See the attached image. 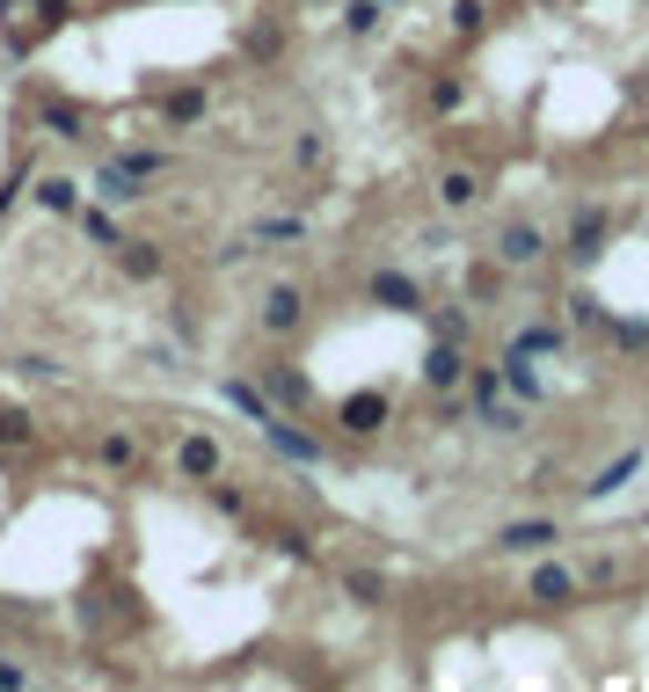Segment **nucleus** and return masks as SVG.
I'll return each instance as SVG.
<instances>
[{
	"label": "nucleus",
	"instance_id": "nucleus-5",
	"mask_svg": "<svg viewBox=\"0 0 649 692\" xmlns=\"http://www.w3.org/2000/svg\"><path fill=\"white\" fill-rule=\"evenodd\" d=\"M299 329H307V292H299L292 277H278V285L256 299V335H264V343H299Z\"/></svg>",
	"mask_w": 649,
	"mask_h": 692
},
{
	"label": "nucleus",
	"instance_id": "nucleus-17",
	"mask_svg": "<svg viewBox=\"0 0 649 692\" xmlns=\"http://www.w3.org/2000/svg\"><path fill=\"white\" fill-rule=\"evenodd\" d=\"M37 132H44V138H66V146H73V138H89V110L66 103V95H44V103H37Z\"/></svg>",
	"mask_w": 649,
	"mask_h": 692
},
{
	"label": "nucleus",
	"instance_id": "nucleus-10",
	"mask_svg": "<svg viewBox=\"0 0 649 692\" xmlns=\"http://www.w3.org/2000/svg\"><path fill=\"white\" fill-rule=\"evenodd\" d=\"M264 445L278 452V459H292V467H321V459H329V445H321V437L307 431V423H292L285 409L264 423Z\"/></svg>",
	"mask_w": 649,
	"mask_h": 692
},
{
	"label": "nucleus",
	"instance_id": "nucleus-37",
	"mask_svg": "<svg viewBox=\"0 0 649 692\" xmlns=\"http://www.w3.org/2000/svg\"><path fill=\"white\" fill-rule=\"evenodd\" d=\"M285 52V37L278 22H256V30H241V59H256V66H270V59Z\"/></svg>",
	"mask_w": 649,
	"mask_h": 692
},
{
	"label": "nucleus",
	"instance_id": "nucleus-21",
	"mask_svg": "<svg viewBox=\"0 0 649 692\" xmlns=\"http://www.w3.org/2000/svg\"><path fill=\"white\" fill-rule=\"evenodd\" d=\"M336 590H343V598H351L358 612H380L387 598H394V583H387L380 569H358V561H351V569H343V576H336Z\"/></svg>",
	"mask_w": 649,
	"mask_h": 692
},
{
	"label": "nucleus",
	"instance_id": "nucleus-28",
	"mask_svg": "<svg viewBox=\"0 0 649 692\" xmlns=\"http://www.w3.org/2000/svg\"><path fill=\"white\" fill-rule=\"evenodd\" d=\"M474 423H482V431H490V437H518V431H526V401H490V409H474Z\"/></svg>",
	"mask_w": 649,
	"mask_h": 692
},
{
	"label": "nucleus",
	"instance_id": "nucleus-36",
	"mask_svg": "<svg viewBox=\"0 0 649 692\" xmlns=\"http://www.w3.org/2000/svg\"><path fill=\"white\" fill-rule=\"evenodd\" d=\"M205 503L219 510V518H248V488H234L227 474H212V482H205Z\"/></svg>",
	"mask_w": 649,
	"mask_h": 692
},
{
	"label": "nucleus",
	"instance_id": "nucleus-22",
	"mask_svg": "<svg viewBox=\"0 0 649 692\" xmlns=\"http://www.w3.org/2000/svg\"><path fill=\"white\" fill-rule=\"evenodd\" d=\"M562 321H569V335H591V329H606V321H614V307H606L591 285H577V292L562 299Z\"/></svg>",
	"mask_w": 649,
	"mask_h": 692
},
{
	"label": "nucleus",
	"instance_id": "nucleus-14",
	"mask_svg": "<svg viewBox=\"0 0 649 692\" xmlns=\"http://www.w3.org/2000/svg\"><path fill=\"white\" fill-rule=\"evenodd\" d=\"M154 117H161V132H197V124L212 117V95L197 81H183V87H168V95L154 103Z\"/></svg>",
	"mask_w": 649,
	"mask_h": 692
},
{
	"label": "nucleus",
	"instance_id": "nucleus-2",
	"mask_svg": "<svg viewBox=\"0 0 649 692\" xmlns=\"http://www.w3.org/2000/svg\"><path fill=\"white\" fill-rule=\"evenodd\" d=\"M490 256L504 262V277H533V270H547V262H555V234H547L533 211H511V219L496 226Z\"/></svg>",
	"mask_w": 649,
	"mask_h": 692
},
{
	"label": "nucleus",
	"instance_id": "nucleus-34",
	"mask_svg": "<svg viewBox=\"0 0 649 692\" xmlns=\"http://www.w3.org/2000/svg\"><path fill=\"white\" fill-rule=\"evenodd\" d=\"M445 30H453L460 44L482 37V30H490V0H453V8H445Z\"/></svg>",
	"mask_w": 649,
	"mask_h": 692
},
{
	"label": "nucleus",
	"instance_id": "nucleus-20",
	"mask_svg": "<svg viewBox=\"0 0 649 692\" xmlns=\"http://www.w3.org/2000/svg\"><path fill=\"white\" fill-rule=\"evenodd\" d=\"M95 467H103V474H140L146 467V445L132 431H103V437H95Z\"/></svg>",
	"mask_w": 649,
	"mask_h": 692
},
{
	"label": "nucleus",
	"instance_id": "nucleus-12",
	"mask_svg": "<svg viewBox=\"0 0 649 692\" xmlns=\"http://www.w3.org/2000/svg\"><path fill=\"white\" fill-rule=\"evenodd\" d=\"M256 380H264V394L278 401L285 415H307V409H315V386H307V372H299V364L264 358V364H256Z\"/></svg>",
	"mask_w": 649,
	"mask_h": 692
},
{
	"label": "nucleus",
	"instance_id": "nucleus-33",
	"mask_svg": "<svg viewBox=\"0 0 649 692\" xmlns=\"http://www.w3.org/2000/svg\"><path fill=\"white\" fill-rule=\"evenodd\" d=\"M73 219H81V234H89L95 248H117V241H124V226L110 219V205H103V197H95V205H81Z\"/></svg>",
	"mask_w": 649,
	"mask_h": 692
},
{
	"label": "nucleus",
	"instance_id": "nucleus-6",
	"mask_svg": "<svg viewBox=\"0 0 649 692\" xmlns=\"http://www.w3.org/2000/svg\"><path fill=\"white\" fill-rule=\"evenodd\" d=\"M482 197H490V168H474V161H453V168H439V183H431V205H439L445 219H474Z\"/></svg>",
	"mask_w": 649,
	"mask_h": 692
},
{
	"label": "nucleus",
	"instance_id": "nucleus-8",
	"mask_svg": "<svg viewBox=\"0 0 649 692\" xmlns=\"http://www.w3.org/2000/svg\"><path fill=\"white\" fill-rule=\"evenodd\" d=\"M467 364H474L467 343H445V335H431V343H423V358H416L423 394H460V386H467Z\"/></svg>",
	"mask_w": 649,
	"mask_h": 692
},
{
	"label": "nucleus",
	"instance_id": "nucleus-16",
	"mask_svg": "<svg viewBox=\"0 0 649 692\" xmlns=\"http://www.w3.org/2000/svg\"><path fill=\"white\" fill-rule=\"evenodd\" d=\"M533 364H540V358H526L518 343H504V358H496V372H504V394H511V401H526V409H540V401H547V380L533 372Z\"/></svg>",
	"mask_w": 649,
	"mask_h": 692
},
{
	"label": "nucleus",
	"instance_id": "nucleus-18",
	"mask_svg": "<svg viewBox=\"0 0 649 692\" xmlns=\"http://www.w3.org/2000/svg\"><path fill=\"white\" fill-rule=\"evenodd\" d=\"M30 197H37V211H52V219H73V211H81V183H73L66 168L30 175Z\"/></svg>",
	"mask_w": 649,
	"mask_h": 692
},
{
	"label": "nucleus",
	"instance_id": "nucleus-31",
	"mask_svg": "<svg viewBox=\"0 0 649 692\" xmlns=\"http://www.w3.org/2000/svg\"><path fill=\"white\" fill-rule=\"evenodd\" d=\"M606 343H614L620 358H642L649 350V321L642 313H614V321H606Z\"/></svg>",
	"mask_w": 649,
	"mask_h": 692
},
{
	"label": "nucleus",
	"instance_id": "nucleus-7",
	"mask_svg": "<svg viewBox=\"0 0 649 692\" xmlns=\"http://www.w3.org/2000/svg\"><path fill=\"white\" fill-rule=\"evenodd\" d=\"M394 423V401L380 394V386H358V394H343L336 401V431L351 437V445H372V437Z\"/></svg>",
	"mask_w": 649,
	"mask_h": 692
},
{
	"label": "nucleus",
	"instance_id": "nucleus-26",
	"mask_svg": "<svg viewBox=\"0 0 649 692\" xmlns=\"http://www.w3.org/2000/svg\"><path fill=\"white\" fill-rule=\"evenodd\" d=\"M635 474H642V452H620L614 467H598L591 482H584V503H606V496H620V488H628Z\"/></svg>",
	"mask_w": 649,
	"mask_h": 692
},
{
	"label": "nucleus",
	"instance_id": "nucleus-27",
	"mask_svg": "<svg viewBox=\"0 0 649 692\" xmlns=\"http://www.w3.org/2000/svg\"><path fill=\"white\" fill-rule=\"evenodd\" d=\"M511 343L526 350V358H555V350L569 343V321H526V329L511 335Z\"/></svg>",
	"mask_w": 649,
	"mask_h": 692
},
{
	"label": "nucleus",
	"instance_id": "nucleus-38",
	"mask_svg": "<svg viewBox=\"0 0 649 692\" xmlns=\"http://www.w3.org/2000/svg\"><path fill=\"white\" fill-rule=\"evenodd\" d=\"M270 547H278L285 561H315V539L299 533V525H278V533H270Z\"/></svg>",
	"mask_w": 649,
	"mask_h": 692
},
{
	"label": "nucleus",
	"instance_id": "nucleus-43",
	"mask_svg": "<svg viewBox=\"0 0 649 692\" xmlns=\"http://www.w3.org/2000/svg\"><path fill=\"white\" fill-rule=\"evenodd\" d=\"M22 685H30V671H22V663H8V657H0V692H22Z\"/></svg>",
	"mask_w": 649,
	"mask_h": 692
},
{
	"label": "nucleus",
	"instance_id": "nucleus-45",
	"mask_svg": "<svg viewBox=\"0 0 649 692\" xmlns=\"http://www.w3.org/2000/svg\"><path fill=\"white\" fill-rule=\"evenodd\" d=\"M387 8H402V0H387Z\"/></svg>",
	"mask_w": 649,
	"mask_h": 692
},
{
	"label": "nucleus",
	"instance_id": "nucleus-13",
	"mask_svg": "<svg viewBox=\"0 0 649 692\" xmlns=\"http://www.w3.org/2000/svg\"><path fill=\"white\" fill-rule=\"evenodd\" d=\"M416 103H423V117H439V124H445V117H460V110L474 103V81H467V73H453V66H439L431 81H423Z\"/></svg>",
	"mask_w": 649,
	"mask_h": 692
},
{
	"label": "nucleus",
	"instance_id": "nucleus-41",
	"mask_svg": "<svg viewBox=\"0 0 649 692\" xmlns=\"http://www.w3.org/2000/svg\"><path fill=\"white\" fill-rule=\"evenodd\" d=\"M321 154H329V146H321V132H299L292 138V168H321Z\"/></svg>",
	"mask_w": 649,
	"mask_h": 692
},
{
	"label": "nucleus",
	"instance_id": "nucleus-4",
	"mask_svg": "<svg viewBox=\"0 0 649 692\" xmlns=\"http://www.w3.org/2000/svg\"><path fill=\"white\" fill-rule=\"evenodd\" d=\"M365 307L402 313V321H423V313H431V292H423V277H409V270H394V262H380V270H365Z\"/></svg>",
	"mask_w": 649,
	"mask_h": 692
},
{
	"label": "nucleus",
	"instance_id": "nucleus-19",
	"mask_svg": "<svg viewBox=\"0 0 649 692\" xmlns=\"http://www.w3.org/2000/svg\"><path fill=\"white\" fill-rule=\"evenodd\" d=\"M219 401H227V409H241L256 431H264L270 415H278V401L264 394V380H241V372H227V380H219Z\"/></svg>",
	"mask_w": 649,
	"mask_h": 692
},
{
	"label": "nucleus",
	"instance_id": "nucleus-39",
	"mask_svg": "<svg viewBox=\"0 0 649 692\" xmlns=\"http://www.w3.org/2000/svg\"><path fill=\"white\" fill-rule=\"evenodd\" d=\"M606 583H620V554H591L584 561V590H606Z\"/></svg>",
	"mask_w": 649,
	"mask_h": 692
},
{
	"label": "nucleus",
	"instance_id": "nucleus-35",
	"mask_svg": "<svg viewBox=\"0 0 649 692\" xmlns=\"http://www.w3.org/2000/svg\"><path fill=\"white\" fill-rule=\"evenodd\" d=\"M460 394H467L474 409H490V401H504V372H496V364H467V386H460Z\"/></svg>",
	"mask_w": 649,
	"mask_h": 692
},
{
	"label": "nucleus",
	"instance_id": "nucleus-42",
	"mask_svg": "<svg viewBox=\"0 0 649 692\" xmlns=\"http://www.w3.org/2000/svg\"><path fill=\"white\" fill-rule=\"evenodd\" d=\"M30 16H37V30H59L73 16V0H30Z\"/></svg>",
	"mask_w": 649,
	"mask_h": 692
},
{
	"label": "nucleus",
	"instance_id": "nucleus-40",
	"mask_svg": "<svg viewBox=\"0 0 649 692\" xmlns=\"http://www.w3.org/2000/svg\"><path fill=\"white\" fill-rule=\"evenodd\" d=\"M16 372H22V380H52V372H59V358H52V350H22V358H16Z\"/></svg>",
	"mask_w": 649,
	"mask_h": 692
},
{
	"label": "nucleus",
	"instance_id": "nucleus-44",
	"mask_svg": "<svg viewBox=\"0 0 649 692\" xmlns=\"http://www.w3.org/2000/svg\"><path fill=\"white\" fill-rule=\"evenodd\" d=\"M8 612H16V606H8V598H0V627H8Z\"/></svg>",
	"mask_w": 649,
	"mask_h": 692
},
{
	"label": "nucleus",
	"instance_id": "nucleus-9",
	"mask_svg": "<svg viewBox=\"0 0 649 692\" xmlns=\"http://www.w3.org/2000/svg\"><path fill=\"white\" fill-rule=\"evenodd\" d=\"M168 467H176V482L205 488L212 474H227V445H219L212 431H183V437H176V459H168Z\"/></svg>",
	"mask_w": 649,
	"mask_h": 692
},
{
	"label": "nucleus",
	"instance_id": "nucleus-15",
	"mask_svg": "<svg viewBox=\"0 0 649 692\" xmlns=\"http://www.w3.org/2000/svg\"><path fill=\"white\" fill-rule=\"evenodd\" d=\"M110 262L124 270V285H161V277H168V248L161 241H132V234L110 248Z\"/></svg>",
	"mask_w": 649,
	"mask_h": 692
},
{
	"label": "nucleus",
	"instance_id": "nucleus-1",
	"mask_svg": "<svg viewBox=\"0 0 649 692\" xmlns=\"http://www.w3.org/2000/svg\"><path fill=\"white\" fill-rule=\"evenodd\" d=\"M606 248H614V205H569V219H562V234H555V256L577 277H591Z\"/></svg>",
	"mask_w": 649,
	"mask_h": 692
},
{
	"label": "nucleus",
	"instance_id": "nucleus-32",
	"mask_svg": "<svg viewBox=\"0 0 649 692\" xmlns=\"http://www.w3.org/2000/svg\"><path fill=\"white\" fill-rule=\"evenodd\" d=\"M423 321H431V335H445V343H467V350H474V307H431Z\"/></svg>",
	"mask_w": 649,
	"mask_h": 692
},
{
	"label": "nucleus",
	"instance_id": "nucleus-3",
	"mask_svg": "<svg viewBox=\"0 0 649 692\" xmlns=\"http://www.w3.org/2000/svg\"><path fill=\"white\" fill-rule=\"evenodd\" d=\"M584 598V569H569V561H555V554H533L526 569V606L533 612H569Z\"/></svg>",
	"mask_w": 649,
	"mask_h": 692
},
{
	"label": "nucleus",
	"instance_id": "nucleus-46",
	"mask_svg": "<svg viewBox=\"0 0 649 692\" xmlns=\"http://www.w3.org/2000/svg\"><path fill=\"white\" fill-rule=\"evenodd\" d=\"M642 358H649V350H642Z\"/></svg>",
	"mask_w": 649,
	"mask_h": 692
},
{
	"label": "nucleus",
	"instance_id": "nucleus-29",
	"mask_svg": "<svg viewBox=\"0 0 649 692\" xmlns=\"http://www.w3.org/2000/svg\"><path fill=\"white\" fill-rule=\"evenodd\" d=\"M95 197H103V205H140L146 183H132V175H124L117 161H103V168H95Z\"/></svg>",
	"mask_w": 649,
	"mask_h": 692
},
{
	"label": "nucleus",
	"instance_id": "nucleus-25",
	"mask_svg": "<svg viewBox=\"0 0 649 692\" xmlns=\"http://www.w3.org/2000/svg\"><path fill=\"white\" fill-rule=\"evenodd\" d=\"M37 415L22 409V401H0V452H37Z\"/></svg>",
	"mask_w": 649,
	"mask_h": 692
},
{
	"label": "nucleus",
	"instance_id": "nucleus-24",
	"mask_svg": "<svg viewBox=\"0 0 649 692\" xmlns=\"http://www.w3.org/2000/svg\"><path fill=\"white\" fill-rule=\"evenodd\" d=\"M307 234H315V226L299 219V211H270V219L248 226V241L256 248H292V241H307Z\"/></svg>",
	"mask_w": 649,
	"mask_h": 692
},
{
	"label": "nucleus",
	"instance_id": "nucleus-23",
	"mask_svg": "<svg viewBox=\"0 0 649 692\" xmlns=\"http://www.w3.org/2000/svg\"><path fill=\"white\" fill-rule=\"evenodd\" d=\"M110 161H117L132 183H161V175H176V154H168V146H124V154H110Z\"/></svg>",
	"mask_w": 649,
	"mask_h": 692
},
{
	"label": "nucleus",
	"instance_id": "nucleus-30",
	"mask_svg": "<svg viewBox=\"0 0 649 692\" xmlns=\"http://www.w3.org/2000/svg\"><path fill=\"white\" fill-rule=\"evenodd\" d=\"M387 30V0H343V37H380Z\"/></svg>",
	"mask_w": 649,
	"mask_h": 692
},
{
	"label": "nucleus",
	"instance_id": "nucleus-11",
	"mask_svg": "<svg viewBox=\"0 0 649 692\" xmlns=\"http://www.w3.org/2000/svg\"><path fill=\"white\" fill-rule=\"evenodd\" d=\"M496 554H555L562 547V518H511V525H496V539H490Z\"/></svg>",
	"mask_w": 649,
	"mask_h": 692
},
{
	"label": "nucleus",
	"instance_id": "nucleus-47",
	"mask_svg": "<svg viewBox=\"0 0 649 692\" xmlns=\"http://www.w3.org/2000/svg\"><path fill=\"white\" fill-rule=\"evenodd\" d=\"M642 226H649V219H642Z\"/></svg>",
	"mask_w": 649,
	"mask_h": 692
}]
</instances>
